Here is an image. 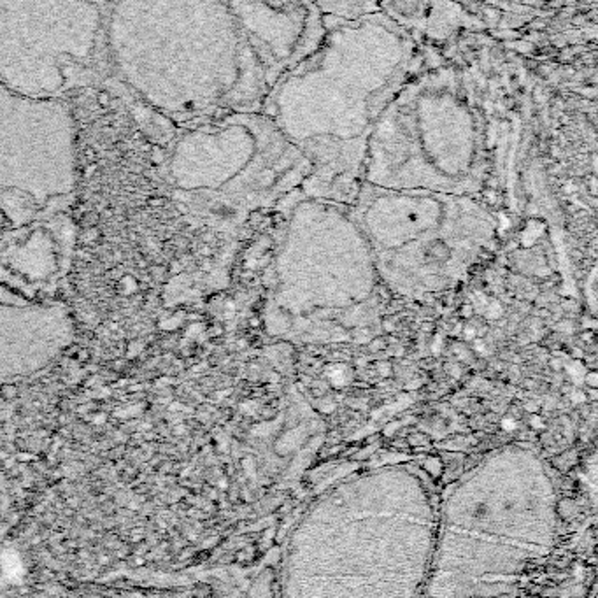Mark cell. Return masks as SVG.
Instances as JSON below:
<instances>
[{"label": "cell", "mask_w": 598, "mask_h": 598, "mask_svg": "<svg viewBox=\"0 0 598 598\" xmlns=\"http://www.w3.org/2000/svg\"><path fill=\"white\" fill-rule=\"evenodd\" d=\"M423 53L416 35L382 11L326 18L322 41L262 109L309 160L304 193L355 202L376 123Z\"/></svg>", "instance_id": "obj_2"}, {"label": "cell", "mask_w": 598, "mask_h": 598, "mask_svg": "<svg viewBox=\"0 0 598 598\" xmlns=\"http://www.w3.org/2000/svg\"><path fill=\"white\" fill-rule=\"evenodd\" d=\"M351 207L372 251L435 265L475 256L502 232L500 220L472 195L363 183Z\"/></svg>", "instance_id": "obj_6"}, {"label": "cell", "mask_w": 598, "mask_h": 598, "mask_svg": "<svg viewBox=\"0 0 598 598\" xmlns=\"http://www.w3.org/2000/svg\"><path fill=\"white\" fill-rule=\"evenodd\" d=\"M385 330H388V332H393V330H395V326H393V323L385 322Z\"/></svg>", "instance_id": "obj_25"}, {"label": "cell", "mask_w": 598, "mask_h": 598, "mask_svg": "<svg viewBox=\"0 0 598 598\" xmlns=\"http://www.w3.org/2000/svg\"><path fill=\"white\" fill-rule=\"evenodd\" d=\"M167 161L168 183L221 216H256L300 190L310 164L262 111L184 125Z\"/></svg>", "instance_id": "obj_4"}, {"label": "cell", "mask_w": 598, "mask_h": 598, "mask_svg": "<svg viewBox=\"0 0 598 598\" xmlns=\"http://www.w3.org/2000/svg\"><path fill=\"white\" fill-rule=\"evenodd\" d=\"M98 0H0V82L28 97L64 98L105 58Z\"/></svg>", "instance_id": "obj_5"}, {"label": "cell", "mask_w": 598, "mask_h": 598, "mask_svg": "<svg viewBox=\"0 0 598 598\" xmlns=\"http://www.w3.org/2000/svg\"><path fill=\"white\" fill-rule=\"evenodd\" d=\"M474 349L477 353H486V346H484V342H482L481 339L475 340V342H474Z\"/></svg>", "instance_id": "obj_19"}, {"label": "cell", "mask_w": 598, "mask_h": 598, "mask_svg": "<svg viewBox=\"0 0 598 598\" xmlns=\"http://www.w3.org/2000/svg\"><path fill=\"white\" fill-rule=\"evenodd\" d=\"M464 332H465V337H467V339H475V335H477V330H475L474 326H465Z\"/></svg>", "instance_id": "obj_17"}, {"label": "cell", "mask_w": 598, "mask_h": 598, "mask_svg": "<svg viewBox=\"0 0 598 598\" xmlns=\"http://www.w3.org/2000/svg\"><path fill=\"white\" fill-rule=\"evenodd\" d=\"M572 398L576 402H584L586 401V395H584L583 392H576V393H572Z\"/></svg>", "instance_id": "obj_20"}, {"label": "cell", "mask_w": 598, "mask_h": 598, "mask_svg": "<svg viewBox=\"0 0 598 598\" xmlns=\"http://www.w3.org/2000/svg\"><path fill=\"white\" fill-rule=\"evenodd\" d=\"M530 425H531V428H534V430H543L544 428L543 419L538 418V416H535V414L530 418Z\"/></svg>", "instance_id": "obj_13"}, {"label": "cell", "mask_w": 598, "mask_h": 598, "mask_svg": "<svg viewBox=\"0 0 598 598\" xmlns=\"http://www.w3.org/2000/svg\"><path fill=\"white\" fill-rule=\"evenodd\" d=\"M584 382H588L591 388H595V386H597V374H595V372H590V376L584 378Z\"/></svg>", "instance_id": "obj_18"}, {"label": "cell", "mask_w": 598, "mask_h": 598, "mask_svg": "<svg viewBox=\"0 0 598 598\" xmlns=\"http://www.w3.org/2000/svg\"><path fill=\"white\" fill-rule=\"evenodd\" d=\"M551 367L553 369H561V362L560 360H551Z\"/></svg>", "instance_id": "obj_24"}, {"label": "cell", "mask_w": 598, "mask_h": 598, "mask_svg": "<svg viewBox=\"0 0 598 598\" xmlns=\"http://www.w3.org/2000/svg\"><path fill=\"white\" fill-rule=\"evenodd\" d=\"M500 313H502V309H500V306H498V304H491V306L486 307V316L490 319H495L497 316H500Z\"/></svg>", "instance_id": "obj_12"}, {"label": "cell", "mask_w": 598, "mask_h": 598, "mask_svg": "<svg viewBox=\"0 0 598 598\" xmlns=\"http://www.w3.org/2000/svg\"><path fill=\"white\" fill-rule=\"evenodd\" d=\"M348 369L344 365H335L328 370V379L333 386H344L348 382Z\"/></svg>", "instance_id": "obj_10"}, {"label": "cell", "mask_w": 598, "mask_h": 598, "mask_svg": "<svg viewBox=\"0 0 598 598\" xmlns=\"http://www.w3.org/2000/svg\"><path fill=\"white\" fill-rule=\"evenodd\" d=\"M72 332L67 307L34 302L0 286V379L46 369L69 348Z\"/></svg>", "instance_id": "obj_8"}, {"label": "cell", "mask_w": 598, "mask_h": 598, "mask_svg": "<svg viewBox=\"0 0 598 598\" xmlns=\"http://www.w3.org/2000/svg\"><path fill=\"white\" fill-rule=\"evenodd\" d=\"M378 370H379V374L381 376H392V367H389V363H379L378 365Z\"/></svg>", "instance_id": "obj_16"}, {"label": "cell", "mask_w": 598, "mask_h": 598, "mask_svg": "<svg viewBox=\"0 0 598 598\" xmlns=\"http://www.w3.org/2000/svg\"><path fill=\"white\" fill-rule=\"evenodd\" d=\"M370 351H381L382 348H385V340L382 339H376V340H372V342H370Z\"/></svg>", "instance_id": "obj_14"}, {"label": "cell", "mask_w": 598, "mask_h": 598, "mask_svg": "<svg viewBox=\"0 0 598 598\" xmlns=\"http://www.w3.org/2000/svg\"><path fill=\"white\" fill-rule=\"evenodd\" d=\"M525 409H527V411H537V405L531 404V402H527V404H525Z\"/></svg>", "instance_id": "obj_22"}, {"label": "cell", "mask_w": 598, "mask_h": 598, "mask_svg": "<svg viewBox=\"0 0 598 598\" xmlns=\"http://www.w3.org/2000/svg\"><path fill=\"white\" fill-rule=\"evenodd\" d=\"M325 18H356L381 11L379 0H310Z\"/></svg>", "instance_id": "obj_9"}, {"label": "cell", "mask_w": 598, "mask_h": 598, "mask_svg": "<svg viewBox=\"0 0 598 598\" xmlns=\"http://www.w3.org/2000/svg\"><path fill=\"white\" fill-rule=\"evenodd\" d=\"M426 471L430 472L432 475H439V474H441V471H442L441 461H439L437 458H430V460L426 461Z\"/></svg>", "instance_id": "obj_11"}, {"label": "cell", "mask_w": 598, "mask_h": 598, "mask_svg": "<svg viewBox=\"0 0 598 598\" xmlns=\"http://www.w3.org/2000/svg\"><path fill=\"white\" fill-rule=\"evenodd\" d=\"M78 184V139L64 98L28 97L0 82V209L25 221Z\"/></svg>", "instance_id": "obj_7"}, {"label": "cell", "mask_w": 598, "mask_h": 598, "mask_svg": "<svg viewBox=\"0 0 598 598\" xmlns=\"http://www.w3.org/2000/svg\"><path fill=\"white\" fill-rule=\"evenodd\" d=\"M6 223H9V220H8V216H6L4 211L0 209V227H2V225H6Z\"/></svg>", "instance_id": "obj_21"}, {"label": "cell", "mask_w": 598, "mask_h": 598, "mask_svg": "<svg viewBox=\"0 0 598 598\" xmlns=\"http://www.w3.org/2000/svg\"><path fill=\"white\" fill-rule=\"evenodd\" d=\"M516 421H514V419H504V421H502V428H504V430H507V432H512V430H516Z\"/></svg>", "instance_id": "obj_15"}, {"label": "cell", "mask_w": 598, "mask_h": 598, "mask_svg": "<svg viewBox=\"0 0 598 598\" xmlns=\"http://www.w3.org/2000/svg\"><path fill=\"white\" fill-rule=\"evenodd\" d=\"M493 164V135L471 76L423 53L376 123L363 183L479 197Z\"/></svg>", "instance_id": "obj_3"}, {"label": "cell", "mask_w": 598, "mask_h": 598, "mask_svg": "<svg viewBox=\"0 0 598 598\" xmlns=\"http://www.w3.org/2000/svg\"><path fill=\"white\" fill-rule=\"evenodd\" d=\"M325 25L310 0H116L105 12V60L132 94L184 127L262 111Z\"/></svg>", "instance_id": "obj_1"}, {"label": "cell", "mask_w": 598, "mask_h": 598, "mask_svg": "<svg viewBox=\"0 0 598 598\" xmlns=\"http://www.w3.org/2000/svg\"><path fill=\"white\" fill-rule=\"evenodd\" d=\"M472 315V306H465L464 307V316L467 318V316Z\"/></svg>", "instance_id": "obj_23"}]
</instances>
